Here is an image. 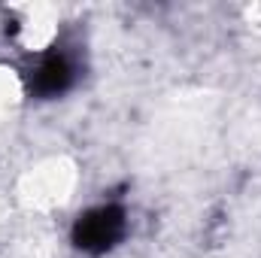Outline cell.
I'll use <instances>...</instances> for the list:
<instances>
[{"mask_svg": "<svg viewBox=\"0 0 261 258\" xmlns=\"http://www.w3.org/2000/svg\"><path fill=\"white\" fill-rule=\"evenodd\" d=\"M128 234V213L122 203H97V207H88L85 213H79L73 219V228H70V243L76 252L82 255H107L113 252Z\"/></svg>", "mask_w": 261, "mask_h": 258, "instance_id": "1", "label": "cell"}, {"mask_svg": "<svg viewBox=\"0 0 261 258\" xmlns=\"http://www.w3.org/2000/svg\"><path fill=\"white\" fill-rule=\"evenodd\" d=\"M76 58L64 46H49L34 58V64L24 70V88L37 100H58L76 85Z\"/></svg>", "mask_w": 261, "mask_h": 258, "instance_id": "2", "label": "cell"}]
</instances>
